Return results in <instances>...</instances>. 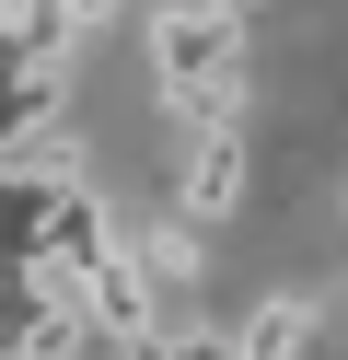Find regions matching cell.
<instances>
[{"label":"cell","instance_id":"3","mask_svg":"<svg viewBox=\"0 0 348 360\" xmlns=\"http://www.w3.org/2000/svg\"><path fill=\"white\" fill-rule=\"evenodd\" d=\"M232 349H244V360H290L302 349V302H267L255 326H232Z\"/></svg>","mask_w":348,"mask_h":360},{"label":"cell","instance_id":"1","mask_svg":"<svg viewBox=\"0 0 348 360\" xmlns=\"http://www.w3.org/2000/svg\"><path fill=\"white\" fill-rule=\"evenodd\" d=\"M232 198H244V128H198V151H186V186H174V221H232Z\"/></svg>","mask_w":348,"mask_h":360},{"label":"cell","instance_id":"2","mask_svg":"<svg viewBox=\"0 0 348 360\" xmlns=\"http://www.w3.org/2000/svg\"><path fill=\"white\" fill-rule=\"evenodd\" d=\"M128 267H139V290L174 314L186 290H198V233H139V244H128Z\"/></svg>","mask_w":348,"mask_h":360}]
</instances>
